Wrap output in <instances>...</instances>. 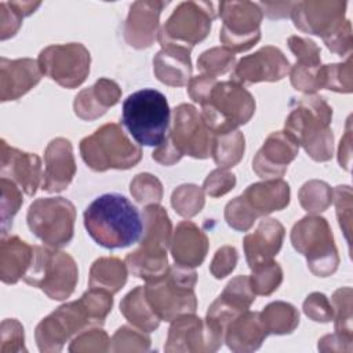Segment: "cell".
I'll return each mask as SVG.
<instances>
[{"mask_svg":"<svg viewBox=\"0 0 353 353\" xmlns=\"http://www.w3.org/2000/svg\"><path fill=\"white\" fill-rule=\"evenodd\" d=\"M120 312L128 323L145 332H152L159 328L160 319L150 309L143 285L135 287L121 299Z\"/></svg>","mask_w":353,"mask_h":353,"instance_id":"cell-32","label":"cell"},{"mask_svg":"<svg viewBox=\"0 0 353 353\" xmlns=\"http://www.w3.org/2000/svg\"><path fill=\"white\" fill-rule=\"evenodd\" d=\"M258 6L261 7L263 15L272 19H280L291 15L294 1H261Z\"/></svg>","mask_w":353,"mask_h":353,"instance_id":"cell-59","label":"cell"},{"mask_svg":"<svg viewBox=\"0 0 353 353\" xmlns=\"http://www.w3.org/2000/svg\"><path fill=\"white\" fill-rule=\"evenodd\" d=\"M223 215H225L226 223L239 232L250 230L254 222L258 219V216L247 205V203L243 200L241 196L234 197L226 204Z\"/></svg>","mask_w":353,"mask_h":353,"instance_id":"cell-47","label":"cell"},{"mask_svg":"<svg viewBox=\"0 0 353 353\" xmlns=\"http://www.w3.org/2000/svg\"><path fill=\"white\" fill-rule=\"evenodd\" d=\"M236 186V175L226 168L211 171L203 183V190L210 197H221Z\"/></svg>","mask_w":353,"mask_h":353,"instance_id":"cell-51","label":"cell"},{"mask_svg":"<svg viewBox=\"0 0 353 353\" xmlns=\"http://www.w3.org/2000/svg\"><path fill=\"white\" fill-rule=\"evenodd\" d=\"M327 48L338 54L341 57H349L352 55V23L349 19H346L342 26H339L334 33H331L328 37L323 39Z\"/></svg>","mask_w":353,"mask_h":353,"instance_id":"cell-55","label":"cell"},{"mask_svg":"<svg viewBox=\"0 0 353 353\" xmlns=\"http://www.w3.org/2000/svg\"><path fill=\"white\" fill-rule=\"evenodd\" d=\"M237 259V250L233 245H222L215 251L214 258L210 263L211 274L218 280L229 276L234 270Z\"/></svg>","mask_w":353,"mask_h":353,"instance_id":"cell-54","label":"cell"},{"mask_svg":"<svg viewBox=\"0 0 353 353\" xmlns=\"http://www.w3.org/2000/svg\"><path fill=\"white\" fill-rule=\"evenodd\" d=\"M25 334L22 324L15 319H6L0 327V352L18 353L26 352Z\"/></svg>","mask_w":353,"mask_h":353,"instance_id":"cell-50","label":"cell"},{"mask_svg":"<svg viewBox=\"0 0 353 353\" xmlns=\"http://www.w3.org/2000/svg\"><path fill=\"white\" fill-rule=\"evenodd\" d=\"M292 247L306 258L309 270L317 277L334 274L339 255L328 221L320 215H306L291 230Z\"/></svg>","mask_w":353,"mask_h":353,"instance_id":"cell-8","label":"cell"},{"mask_svg":"<svg viewBox=\"0 0 353 353\" xmlns=\"http://www.w3.org/2000/svg\"><path fill=\"white\" fill-rule=\"evenodd\" d=\"M130 192L139 204H159L163 199V185L157 176L141 172L130 183Z\"/></svg>","mask_w":353,"mask_h":353,"instance_id":"cell-43","label":"cell"},{"mask_svg":"<svg viewBox=\"0 0 353 353\" xmlns=\"http://www.w3.org/2000/svg\"><path fill=\"white\" fill-rule=\"evenodd\" d=\"M77 280V263L69 254L47 245H33V259L23 276L26 284L40 288L50 299L63 301L73 294Z\"/></svg>","mask_w":353,"mask_h":353,"instance_id":"cell-7","label":"cell"},{"mask_svg":"<svg viewBox=\"0 0 353 353\" xmlns=\"http://www.w3.org/2000/svg\"><path fill=\"white\" fill-rule=\"evenodd\" d=\"M353 62L352 55L345 62L321 65L319 70V87L335 92L349 94L353 90Z\"/></svg>","mask_w":353,"mask_h":353,"instance_id":"cell-36","label":"cell"},{"mask_svg":"<svg viewBox=\"0 0 353 353\" xmlns=\"http://www.w3.org/2000/svg\"><path fill=\"white\" fill-rule=\"evenodd\" d=\"M40 1H1L0 3V40H7L19 30L22 19L40 7Z\"/></svg>","mask_w":353,"mask_h":353,"instance_id":"cell-35","label":"cell"},{"mask_svg":"<svg viewBox=\"0 0 353 353\" xmlns=\"http://www.w3.org/2000/svg\"><path fill=\"white\" fill-rule=\"evenodd\" d=\"M259 313L268 332L273 335L291 334L299 324L298 309L284 301L270 302Z\"/></svg>","mask_w":353,"mask_h":353,"instance_id":"cell-34","label":"cell"},{"mask_svg":"<svg viewBox=\"0 0 353 353\" xmlns=\"http://www.w3.org/2000/svg\"><path fill=\"white\" fill-rule=\"evenodd\" d=\"M112 339L109 335L98 327H91L76 335L69 345L72 353H90V352H109Z\"/></svg>","mask_w":353,"mask_h":353,"instance_id":"cell-45","label":"cell"},{"mask_svg":"<svg viewBox=\"0 0 353 353\" xmlns=\"http://www.w3.org/2000/svg\"><path fill=\"white\" fill-rule=\"evenodd\" d=\"M83 216L90 237L108 250L125 248L142 236L141 212L120 193L98 196L84 210Z\"/></svg>","mask_w":353,"mask_h":353,"instance_id":"cell-1","label":"cell"},{"mask_svg":"<svg viewBox=\"0 0 353 353\" xmlns=\"http://www.w3.org/2000/svg\"><path fill=\"white\" fill-rule=\"evenodd\" d=\"M43 74L63 88L81 85L90 73V51L81 43L52 44L43 48L37 58Z\"/></svg>","mask_w":353,"mask_h":353,"instance_id":"cell-14","label":"cell"},{"mask_svg":"<svg viewBox=\"0 0 353 353\" xmlns=\"http://www.w3.org/2000/svg\"><path fill=\"white\" fill-rule=\"evenodd\" d=\"M214 132L201 113L190 103H181L172 112V127L167 137L182 156L207 159L211 156Z\"/></svg>","mask_w":353,"mask_h":353,"instance_id":"cell-15","label":"cell"},{"mask_svg":"<svg viewBox=\"0 0 353 353\" xmlns=\"http://www.w3.org/2000/svg\"><path fill=\"white\" fill-rule=\"evenodd\" d=\"M200 113L214 134L229 132L251 120L255 113V99L236 81H218L210 98L201 105Z\"/></svg>","mask_w":353,"mask_h":353,"instance_id":"cell-9","label":"cell"},{"mask_svg":"<svg viewBox=\"0 0 353 353\" xmlns=\"http://www.w3.org/2000/svg\"><path fill=\"white\" fill-rule=\"evenodd\" d=\"M284 131L302 146L314 161H328L334 154V134L330 127L332 108L316 94H306L291 102Z\"/></svg>","mask_w":353,"mask_h":353,"instance_id":"cell-2","label":"cell"},{"mask_svg":"<svg viewBox=\"0 0 353 353\" xmlns=\"http://www.w3.org/2000/svg\"><path fill=\"white\" fill-rule=\"evenodd\" d=\"M298 199L306 212H309L310 215H317L331 205L332 189L324 181L310 179L301 186L298 192Z\"/></svg>","mask_w":353,"mask_h":353,"instance_id":"cell-37","label":"cell"},{"mask_svg":"<svg viewBox=\"0 0 353 353\" xmlns=\"http://www.w3.org/2000/svg\"><path fill=\"white\" fill-rule=\"evenodd\" d=\"M287 44L295 55L298 63L321 65L320 47L313 40L301 36H291L288 37Z\"/></svg>","mask_w":353,"mask_h":353,"instance_id":"cell-52","label":"cell"},{"mask_svg":"<svg viewBox=\"0 0 353 353\" xmlns=\"http://www.w3.org/2000/svg\"><path fill=\"white\" fill-rule=\"evenodd\" d=\"M332 320L335 323V332L341 336L353 339L352 328V288L342 287L336 290L331 298Z\"/></svg>","mask_w":353,"mask_h":353,"instance_id":"cell-39","label":"cell"},{"mask_svg":"<svg viewBox=\"0 0 353 353\" xmlns=\"http://www.w3.org/2000/svg\"><path fill=\"white\" fill-rule=\"evenodd\" d=\"M284 234L285 229L277 219L263 218L255 232L245 234L243 240L248 268L254 270L261 265L272 262L283 245Z\"/></svg>","mask_w":353,"mask_h":353,"instance_id":"cell-23","label":"cell"},{"mask_svg":"<svg viewBox=\"0 0 353 353\" xmlns=\"http://www.w3.org/2000/svg\"><path fill=\"white\" fill-rule=\"evenodd\" d=\"M143 230L139 247L124 258L128 272L145 281L156 280L168 270L167 250L172 240V223L160 204L145 205L142 211Z\"/></svg>","mask_w":353,"mask_h":353,"instance_id":"cell-3","label":"cell"},{"mask_svg":"<svg viewBox=\"0 0 353 353\" xmlns=\"http://www.w3.org/2000/svg\"><path fill=\"white\" fill-rule=\"evenodd\" d=\"M190 51L178 46H163L153 58V72L159 81L171 87H183L192 79Z\"/></svg>","mask_w":353,"mask_h":353,"instance_id":"cell-29","label":"cell"},{"mask_svg":"<svg viewBox=\"0 0 353 353\" xmlns=\"http://www.w3.org/2000/svg\"><path fill=\"white\" fill-rule=\"evenodd\" d=\"M121 123L143 146H159L165 139L171 121V110L163 92L143 88L130 94L121 109Z\"/></svg>","mask_w":353,"mask_h":353,"instance_id":"cell-4","label":"cell"},{"mask_svg":"<svg viewBox=\"0 0 353 353\" xmlns=\"http://www.w3.org/2000/svg\"><path fill=\"white\" fill-rule=\"evenodd\" d=\"M223 338L214 332L194 313L183 314L171 321L164 350L168 353H211L222 346Z\"/></svg>","mask_w":353,"mask_h":353,"instance_id":"cell-16","label":"cell"},{"mask_svg":"<svg viewBox=\"0 0 353 353\" xmlns=\"http://www.w3.org/2000/svg\"><path fill=\"white\" fill-rule=\"evenodd\" d=\"M283 281V269L281 266L272 261L269 263L261 265L252 270L250 276V284L255 295H270L273 294Z\"/></svg>","mask_w":353,"mask_h":353,"instance_id":"cell-42","label":"cell"},{"mask_svg":"<svg viewBox=\"0 0 353 353\" xmlns=\"http://www.w3.org/2000/svg\"><path fill=\"white\" fill-rule=\"evenodd\" d=\"M352 342L353 339L341 336L336 332H334L323 336L319 341L317 347L320 352H352Z\"/></svg>","mask_w":353,"mask_h":353,"instance_id":"cell-58","label":"cell"},{"mask_svg":"<svg viewBox=\"0 0 353 353\" xmlns=\"http://www.w3.org/2000/svg\"><path fill=\"white\" fill-rule=\"evenodd\" d=\"M346 6L341 0L294 1L290 17L301 32L325 39L346 21Z\"/></svg>","mask_w":353,"mask_h":353,"instance_id":"cell-17","label":"cell"},{"mask_svg":"<svg viewBox=\"0 0 353 353\" xmlns=\"http://www.w3.org/2000/svg\"><path fill=\"white\" fill-rule=\"evenodd\" d=\"M321 65H303L295 62L290 68V80L295 90L305 94H314L319 87V70Z\"/></svg>","mask_w":353,"mask_h":353,"instance_id":"cell-48","label":"cell"},{"mask_svg":"<svg viewBox=\"0 0 353 353\" xmlns=\"http://www.w3.org/2000/svg\"><path fill=\"white\" fill-rule=\"evenodd\" d=\"M298 152V143L285 131H274L252 159V170L262 179H279L285 174Z\"/></svg>","mask_w":353,"mask_h":353,"instance_id":"cell-20","label":"cell"},{"mask_svg":"<svg viewBox=\"0 0 353 353\" xmlns=\"http://www.w3.org/2000/svg\"><path fill=\"white\" fill-rule=\"evenodd\" d=\"M268 335L261 313L245 310L226 325L223 342L232 352L248 353L258 350Z\"/></svg>","mask_w":353,"mask_h":353,"instance_id":"cell-27","label":"cell"},{"mask_svg":"<svg viewBox=\"0 0 353 353\" xmlns=\"http://www.w3.org/2000/svg\"><path fill=\"white\" fill-rule=\"evenodd\" d=\"M1 188V199H0V210H1V236H7L8 229L12 225V219L19 211L23 197L21 188L8 178H0Z\"/></svg>","mask_w":353,"mask_h":353,"instance_id":"cell-41","label":"cell"},{"mask_svg":"<svg viewBox=\"0 0 353 353\" xmlns=\"http://www.w3.org/2000/svg\"><path fill=\"white\" fill-rule=\"evenodd\" d=\"M39 62L32 58H0V101H15L30 91L41 79Z\"/></svg>","mask_w":353,"mask_h":353,"instance_id":"cell-24","label":"cell"},{"mask_svg":"<svg viewBox=\"0 0 353 353\" xmlns=\"http://www.w3.org/2000/svg\"><path fill=\"white\" fill-rule=\"evenodd\" d=\"M128 269L125 262L116 256H102L94 261L90 269V288L103 290L112 295L119 292L127 281Z\"/></svg>","mask_w":353,"mask_h":353,"instance_id":"cell-31","label":"cell"},{"mask_svg":"<svg viewBox=\"0 0 353 353\" xmlns=\"http://www.w3.org/2000/svg\"><path fill=\"white\" fill-rule=\"evenodd\" d=\"M99 325L80 296L77 301L61 305L44 317L36 327L34 338L40 352L58 353L73 336L90 327Z\"/></svg>","mask_w":353,"mask_h":353,"instance_id":"cell-12","label":"cell"},{"mask_svg":"<svg viewBox=\"0 0 353 353\" xmlns=\"http://www.w3.org/2000/svg\"><path fill=\"white\" fill-rule=\"evenodd\" d=\"M219 296L239 309L248 310L256 295L251 288L250 276H237L226 284Z\"/></svg>","mask_w":353,"mask_h":353,"instance_id":"cell-46","label":"cell"},{"mask_svg":"<svg viewBox=\"0 0 353 353\" xmlns=\"http://www.w3.org/2000/svg\"><path fill=\"white\" fill-rule=\"evenodd\" d=\"M120 85L110 79L101 77L91 87L81 90L76 95L73 109L77 117L91 121L103 116L109 108L120 101Z\"/></svg>","mask_w":353,"mask_h":353,"instance_id":"cell-26","label":"cell"},{"mask_svg":"<svg viewBox=\"0 0 353 353\" xmlns=\"http://www.w3.org/2000/svg\"><path fill=\"white\" fill-rule=\"evenodd\" d=\"M290 68V61L280 48L265 46L254 54L243 57L234 65L230 80L241 85L259 81H279L288 74Z\"/></svg>","mask_w":353,"mask_h":353,"instance_id":"cell-18","label":"cell"},{"mask_svg":"<svg viewBox=\"0 0 353 353\" xmlns=\"http://www.w3.org/2000/svg\"><path fill=\"white\" fill-rule=\"evenodd\" d=\"M216 18L214 4L210 1H182L157 34L159 44L178 46L192 50L197 43L203 41L210 30L211 23Z\"/></svg>","mask_w":353,"mask_h":353,"instance_id":"cell-11","label":"cell"},{"mask_svg":"<svg viewBox=\"0 0 353 353\" xmlns=\"http://www.w3.org/2000/svg\"><path fill=\"white\" fill-rule=\"evenodd\" d=\"M207 234L192 221L176 225L171 240V255L176 265L185 268L200 266L208 252Z\"/></svg>","mask_w":353,"mask_h":353,"instance_id":"cell-25","label":"cell"},{"mask_svg":"<svg viewBox=\"0 0 353 353\" xmlns=\"http://www.w3.org/2000/svg\"><path fill=\"white\" fill-rule=\"evenodd\" d=\"M150 349V338L142 331L130 325H121L116 330L110 350L112 352H148Z\"/></svg>","mask_w":353,"mask_h":353,"instance_id":"cell-44","label":"cell"},{"mask_svg":"<svg viewBox=\"0 0 353 353\" xmlns=\"http://www.w3.org/2000/svg\"><path fill=\"white\" fill-rule=\"evenodd\" d=\"M303 313L316 323H328L332 320V305L323 292H312L302 305Z\"/></svg>","mask_w":353,"mask_h":353,"instance_id":"cell-53","label":"cell"},{"mask_svg":"<svg viewBox=\"0 0 353 353\" xmlns=\"http://www.w3.org/2000/svg\"><path fill=\"white\" fill-rule=\"evenodd\" d=\"M245 138L241 131L233 130L229 132L215 134L212 141L211 156L218 168H232L244 156Z\"/></svg>","mask_w":353,"mask_h":353,"instance_id":"cell-33","label":"cell"},{"mask_svg":"<svg viewBox=\"0 0 353 353\" xmlns=\"http://www.w3.org/2000/svg\"><path fill=\"white\" fill-rule=\"evenodd\" d=\"M236 65L234 54L225 47H212L197 58V68L201 74L216 77L228 73Z\"/></svg>","mask_w":353,"mask_h":353,"instance_id":"cell-40","label":"cell"},{"mask_svg":"<svg viewBox=\"0 0 353 353\" xmlns=\"http://www.w3.org/2000/svg\"><path fill=\"white\" fill-rule=\"evenodd\" d=\"M205 204L203 188L194 183H183L174 189L171 194V205L175 212L183 218L197 215Z\"/></svg>","mask_w":353,"mask_h":353,"instance_id":"cell-38","label":"cell"},{"mask_svg":"<svg viewBox=\"0 0 353 353\" xmlns=\"http://www.w3.org/2000/svg\"><path fill=\"white\" fill-rule=\"evenodd\" d=\"M80 154L94 171L128 170L142 159V150L116 123H108L80 142Z\"/></svg>","mask_w":353,"mask_h":353,"instance_id":"cell-6","label":"cell"},{"mask_svg":"<svg viewBox=\"0 0 353 353\" xmlns=\"http://www.w3.org/2000/svg\"><path fill=\"white\" fill-rule=\"evenodd\" d=\"M216 83V77H211L207 74L194 76L188 83V94L196 103L203 105L210 98L211 91Z\"/></svg>","mask_w":353,"mask_h":353,"instance_id":"cell-56","label":"cell"},{"mask_svg":"<svg viewBox=\"0 0 353 353\" xmlns=\"http://www.w3.org/2000/svg\"><path fill=\"white\" fill-rule=\"evenodd\" d=\"M0 175L14 181L25 194L33 196L43 183L41 160L37 154L12 148L1 139Z\"/></svg>","mask_w":353,"mask_h":353,"instance_id":"cell-21","label":"cell"},{"mask_svg":"<svg viewBox=\"0 0 353 353\" xmlns=\"http://www.w3.org/2000/svg\"><path fill=\"white\" fill-rule=\"evenodd\" d=\"M332 201L336 208L338 223L345 233L346 241L350 244L352 229V189L349 185H338L332 189Z\"/></svg>","mask_w":353,"mask_h":353,"instance_id":"cell-49","label":"cell"},{"mask_svg":"<svg viewBox=\"0 0 353 353\" xmlns=\"http://www.w3.org/2000/svg\"><path fill=\"white\" fill-rule=\"evenodd\" d=\"M352 116L347 117L346 121V130L345 135L341 139L339 148H338V161L341 167H343L346 171L350 170V160H352V127H350Z\"/></svg>","mask_w":353,"mask_h":353,"instance_id":"cell-60","label":"cell"},{"mask_svg":"<svg viewBox=\"0 0 353 353\" xmlns=\"http://www.w3.org/2000/svg\"><path fill=\"white\" fill-rule=\"evenodd\" d=\"M74 221L76 208L65 197L37 199L26 214L30 232L51 248H62L72 241Z\"/></svg>","mask_w":353,"mask_h":353,"instance_id":"cell-10","label":"cell"},{"mask_svg":"<svg viewBox=\"0 0 353 353\" xmlns=\"http://www.w3.org/2000/svg\"><path fill=\"white\" fill-rule=\"evenodd\" d=\"M33 259V245L18 236H1L0 279L4 284H15L23 279Z\"/></svg>","mask_w":353,"mask_h":353,"instance_id":"cell-30","label":"cell"},{"mask_svg":"<svg viewBox=\"0 0 353 353\" xmlns=\"http://www.w3.org/2000/svg\"><path fill=\"white\" fill-rule=\"evenodd\" d=\"M44 174L41 189L48 193L65 190L76 174L73 146L66 138H54L44 152Z\"/></svg>","mask_w":353,"mask_h":353,"instance_id":"cell-22","label":"cell"},{"mask_svg":"<svg viewBox=\"0 0 353 353\" xmlns=\"http://www.w3.org/2000/svg\"><path fill=\"white\" fill-rule=\"evenodd\" d=\"M218 14L222 18L219 40L225 48L243 52L261 40V22L263 18L258 3L221 1Z\"/></svg>","mask_w":353,"mask_h":353,"instance_id":"cell-13","label":"cell"},{"mask_svg":"<svg viewBox=\"0 0 353 353\" xmlns=\"http://www.w3.org/2000/svg\"><path fill=\"white\" fill-rule=\"evenodd\" d=\"M196 283L197 273L194 268H185L175 263L168 268L164 276L146 281L143 290L153 313L160 321L171 323L179 316L197 310Z\"/></svg>","mask_w":353,"mask_h":353,"instance_id":"cell-5","label":"cell"},{"mask_svg":"<svg viewBox=\"0 0 353 353\" xmlns=\"http://www.w3.org/2000/svg\"><path fill=\"white\" fill-rule=\"evenodd\" d=\"M290 185L279 178L251 183L240 196L259 218L284 210L290 204Z\"/></svg>","mask_w":353,"mask_h":353,"instance_id":"cell-28","label":"cell"},{"mask_svg":"<svg viewBox=\"0 0 353 353\" xmlns=\"http://www.w3.org/2000/svg\"><path fill=\"white\" fill-rule=\"evenodd\" d=\"M152 157L154 161H157L159 164L163 165H172L175 163H178L182 159V154L175 149V146L172 145V142L170 141L168 137H165V139L161 142V145H159L153 153Z\"/></svg>","mask_w":353,"mask_h":353,"instance_id":"cell-57","label":"cell"},{"mask_svg":"<svg viewBox=\"0 0 353 353\" xmlns=\"http://www.w3.org/2000/svg\"><path fill=\"white\" fill-rule=\"evenodd\" d=\"M168 1L139 0L130 6L123 25V36L128 46L137 50L149 48L159 34L160 14Z\"/></svg>","mask_w":353,"mask_h":353,"instance_id":"cell-19","label":"cell"}]
</instances>
